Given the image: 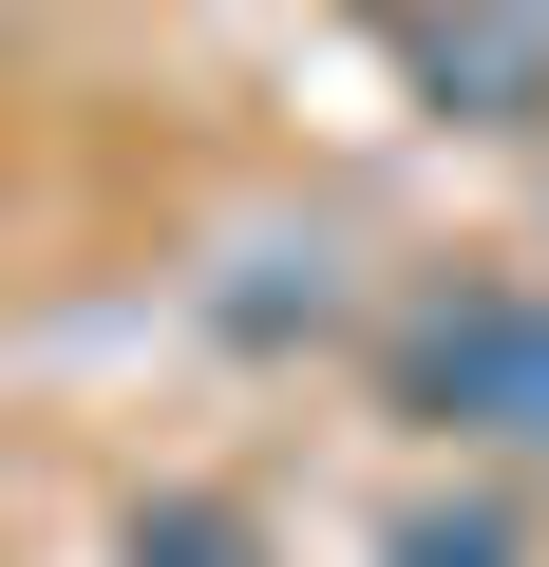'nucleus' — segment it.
<instances>
[{
	"instance_id": "nucleus-1",
	"label": "nucleus",
	"mask_w": 549,
	"mask_h": 567,
	"mask_svg": "<svg viewBox=\"0 0 549 567\" xmlns=\"http://www.w3.org/2000/svg\"><path fill=\"white\" fill-rule=\"evenodd\" d=\"M398 567H511V529H492V511H455V529H417Z\"/></svg>"
}]
</instances>
